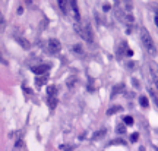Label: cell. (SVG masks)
I'll use <instances>...</instances> for the list:
<instances>
[{"label":"cell","instance_id":"obj_4","mask_svg":"<svg viewBox=\"0 0 158 151\" xmlns=\"http://www.w3.org/2000/svg\"><path fill=\"white\" fill-rule=\"evenodd\" d=\"M49 69H50L49 65H38V66H32V72H34L35 75H44Z\"/></svg>","mask_w":158,"mask_h":151},{"label":"cell","instance_id":"obj_15","mask_svg":"<svg viewBox=\"0 0 158 151\" xmlns=\"http://www.w3.org/2000/svg\"><path fill=\"white\" fill-rule=\"evenodd\" d=\"M76 147L75 145H67V144H62L60 145V150H63V151H73Z\"/></svg>","mask_w":158,"mask_h":151},{"label":"cell","instance_id":"obj_9","mask_svg":"<svg viewBox=\"0 0 158 151\" xmlns=\"http://www.w3.org/2000/svg\"><path fill=\"white\" fill-rule=\"evenodd\" d=\"M35 82H37L38 87H41V85H44L47 82V77H46V75H38L37 79H35Z\"/></svg>","mask_w":158,"mask_h":151},{"label":"cell","instance_id":"obj_2","mask_svg":"<svg viewBox=\"0 0 158 151\" xmlns=\"http://www.w3.org/2000/svg\"><path fill=\"white\" fill-rule=\"evenodd\" d=\"M141 40H142L145 49L149 53H155V44H154V41H152V38H151V35H149L146 28H141Z\"/></svg>","mask_w":158,"mask_h":151},{"label":"cell","instance_id":"obj_1","mask_svg":"<svg viewBox=\"0 0 158 151\" xmlns=\"http://www.w3.org/2000/svg\"><path fill=\"white\" fill-rule=\"evenodd\" d=\"M75 31L81 35V38H84L87 43H91L92 41V31L88 25L85 24H81V22H76L75 24Z\"/></svg>","mask_w":158,"mask_h":151},{"label":"cell","instance_id":"obj_11","mask_svg":"<svg viewBox=\"0 0 158 151\" xmlns=\"http://www.w3.org/2000/svg\"><path fill=\"white\" fill-rule=\"evenodd\" d=\"M67 2L69 0H59V6H60L63 13H67Z\"/></svg>","mask_w":158,"mask_h":151},{"label":"cell","instance_id":"obj_3","mask_svg":"<svg viewBox=\"0 0 158 151\" xmlns=\"http://www.w3.org/2000/svg\"><path fill=\"white\" fill-rule=\"evenodd\" d=\"M49 50H50V53H53V54L59 53V51L62 50L60 41H59L57 38H50V40H49Z\"/></svg>","mask_w":158,"mask_h":151},{"label":"cell","instance_id":"obj_13","mask_svg":"<svg viewBox=\"0 0 158 151\" xmlns=\"http://www.w3.org/2000/svg\"><path fill=\"white\" fill-rule=\"evenodd\" d=\"M49 106H50L51 110H54L56 106H57V98L56 97H49Z\"/></svg>","mask_w":158,"mask_h":151},{"label":"cell","instance_id":"obj_22","mask_svg":"<svg viewBox=\"0 0 158 151\" xmlns=\"http://www.w3.org/2000/svg\"><path fill=\"white\" fill-rule=\"evenodd\" d=\"M75 81H76V78H70L69 82H67V85H69V87H73V85H75Z\"/></svg>","mask_w":158,"mask_h":151},{"label":"cell","instance_id":"obj_5","mask_svg":"<svg viewBox=\"0 0 158 151\" xmlns=\"http://www.w3.org/2000/svg\"><path fill=\"white\" fill-rule=\"evenodd\" d=\"M123 90H125V84H117L116 87H113V90H111V98L117 97Z\"/></svg>","mask_w":158,"mask_h":151},{"label":"cell","instance_id":"obj_17","mask_svg":"<svg viewBox=\"0 0 158 151\" xmlns=\"http://www.w3.org/2000/svg\"><path fill=\"white\" fill-rule=\"evenodd\" d=\"M5 29V18L2 15V12H0V31H3Z\"/></svg>","mask_w":158,"mask_h":151},{"label":"cell","instance_id":"obj_12","mask_svg":"<svg viewBox=\"0 0 158 151\" xmlns=\"http://www.w3.org/2000/svg\"><path fill=\"white\" fill-rule=\"evenodd\" d=\"M47 94H49V97H56V94H57V88H56L54 85H50V87L47 88Z\"/></svg>","mask_w":158,"mask_h":151},{"label":"cell","instance_id":"obj_18","mask_svg":"<svg viewBox=\"0 0 158 151\" xmlns=\"http://www.w3.org/2000/svg\"><path fill=\"white\" fill-rule=\"evenodd\" d=\"M73 51H75L76 54H82V53H84V51H82V49H81V46H78V44H76V46H73Z\"/></svg>","mask_w":158,"mask_h":151},{"label":"cell","instance_id":"obj_23","mask_svg":"<svg viewBox=\"0 0 158 151\" xmlns=\"http://www.w3.org/2000/svg\"><path fill=\"white\" fill-rule=\"evenodd\" d=\"M133 85H135V87H138V88H139V82H138V81H136V79H133Z\"/></svg>","mask_w":158,"mask_h":151},{"label":"cell","instance_id":"obj_19","mask_svg":"<svg viewBox=\"0 0 158 151\" xmlns=\"http://www.w3.org/2000/svg\"><path fill=\"white\" fill-rule=\"evenodd\" d=\"M123 122H125V125H132L133 123V119H132V116H126L123 119Z\"/></svg>","mask_w":158,"mask_h":151},{"label":"cell","instance_id":"obj_10","mask_svg":"<svg viewBox=\"0 0 158 151\" xmlns=\"http://www.w3.org/2000/svg\"><path fill=\"white\" fill-rule=\"evenodd\" d=\"M70 5H72V9H73V13H75V18L79 19V9H78V3H76V0H69Z\"/></svg>","mask_w":158,"mask_h":151},{"label":"cell","instance_id":"obj_21","mask_svg":"<svg viewBox=\"0 0 158 151\" xmlns=\"http://www.w3.org/2000/svg\"><path fill=\"white\" fill-rule=\"evenodd\" d=\"M138 139H139V134H136V132H135V134H132V135H130V141H132V142H136Z\"/></svg>","mask_w":158,"mask_h":151},{"label":"cell","instance_id":"obj_8","mask_svg":"<svg viewBox=\"0 0 158 151\" xmlns=\"http://www.w3.org/2000/svg\"><path fill=\"white\" fill-rule=\"evenodd\" d=\"M119 111H122V106H113V107H110L107 110V115L111 116V115H116V113H119Z\"/></svg>","mask_w":158,"mask_h":151},{"label":"cell","instance_id":"obj_16","mask_svg":"<svg viewBox=\"0 0 158 151\" xmlns=\"http://www.w3.org/2000/svg\"><path fill=\"white\" fill-rule=\"evenodd\" d=\"M125 5H126V13H130L132 6H133V2H132V0H125Z\"/></svg>","mask_w":158,"mask_h":151},{"label":"cell","instance_id":"obj_20","mask_svg":"<svg viewBox=\"0 0 158 151\" xmlns=\"http://www.w3.org/2000/svg\"><path fill=\"white\" fill-rule=\"evenodd\" d=\"M117 132H119V134H125V132H126L125 125H119V126H117Z\"/></svg>","mask_w":158,"mask_h":151},{"label":"cell","instance_id":"obj_24","mask_svg":"<svg viewBox=\"0 0 158 151\" xmlns=\"http://www.w3.org/2000/svg\"><path fill=\"white\" fill-rule=\"evenodd\" d=\"M139 151H145V147H141V148H139Z\"/></svg>","mask_w":158,"mask_h":151},{"label":"cell","instance_id":"obj_14","mask_svg":"<svg viewBox=\"0 0 158 151\" xmlns=\"http://www.w3.org/2000/svg\"><path fill=\"white\" fill-rule=\"evenodd\" d=\"M139 103H141V106H142V107H148V106H149V101H148V98H146L145 95L139 97Z\"/></svg>","mask_w":158,"mask_h":151},{"label":"cell","instance_id":"obj_7","mask_svg":"<svg viewBox=\"0 0 158 151\" xmlns=\"http://www.w3.org/2000/svg\"><path fill=\"white\" fill-rule=\"evenodd\" d=\"M105 134H107V129H104V128H103V129H98L97 132H94V134H92L91 139H92V141H98V139H100V138H103Z\"/></svg>","mask_w":158,"mask_h":151},{"label":"cell","instance_id":"obj_6","mask_svg":"<svg viewBox=\"0 0 158 151\" xmlns=\"http://www.w3.org/2000/svg\"><path fill=\"white\" fill-rule=\"evenodd\" d=\"M15 38H16V41H18L25 50H29V49H31V43H29L26 38H24V37H18V35L15 37Z\"/></svg>","mask_w":158,"mask_h":151}]
</instances>
